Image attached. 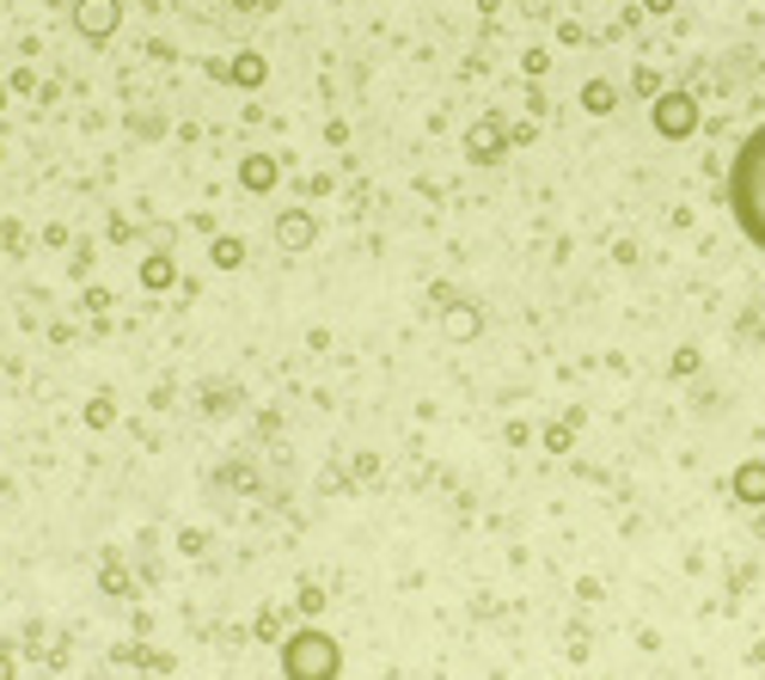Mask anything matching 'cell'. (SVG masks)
<instances>
[{
  "label": "cell",
  "mask_w": 765,
  "mask_h": 680,
  "mask_svg": "<svg viewBox=\"0 0 765 680\" xmlns=\"http://www.w3.org/2000/svg\"><path fill=\"white\" fill-rule=\"evenodd\" d=\"M723 202H729V221L741 227V240H747L753 252H765V123L741 135L735 160H729Z\"/></svg>",
  "instance_id": "cell-1"
},
{
  "label": "cell",
  "mask_w": 765,
  "mask_h": 680,
  "mask_svg": "<svg viewBox=\"0 0 765 680\" xmlns=\"http://www.w3.org/2000/svg\"><path fill=\"white\" fill-rule=\"evenodd\" d=\"M692 123H699V111H692L687 98H668V105H661V129H668V135H673V129L687 135Z\"/></svg>",
  "instance_id": "cell-5"
},
{
  "label": "cell",
  "mask_w": 765,
  "mask_h": 680,
  "mask_svg": "<svg viewBox=\"0 0 765 680\" xmlns=\"http://www.w3.org/2000/svg\"><path fill=\"white\" fill-rule=\"evenodd\" d=\"M117 25V7H111V0H86V7H80V31H111Z\"/></svg>",
  "instance_id": "cell-4"
},
{
  "label": "cell",
  "mask_w": 765,
  "mask_h": 680,
  "mask_svg": "<svg viewBox=\"0 0 765 680\" xmlns=\"http://www.w3.org/2000/svg\"><path fill=\"white\" fill-rule=\"evenodd\" d=\"M735 496H741V503H765V460L735 467Z\"/></svg>",
  "instance_id": "cell-3"
},
{
  "label": "cell",
  "mask_w": 765,
  "mask_h": 680,
  "mask_svg": "<svg viewBox=\"0 0 765 680\" xmlns=\"http://www.w3.org/2000/svg\"><path fill=\"white\" fill-rule=\"evenodd\" d=\"M337 644L325 638V631H301V638H289V650H282V674L289 680H337Z\"/></svg>",
  "instance_id": "cell-2"
}]
</instances>
